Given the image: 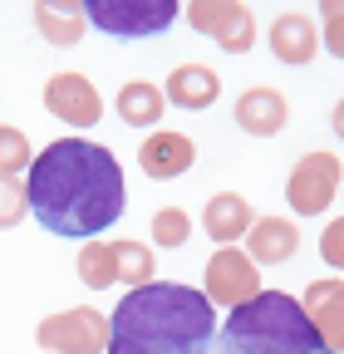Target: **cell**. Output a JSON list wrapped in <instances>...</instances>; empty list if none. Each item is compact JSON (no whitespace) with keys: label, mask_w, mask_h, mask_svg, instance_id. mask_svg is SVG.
<instances>
[{"label":"cell","mask_w":344,"mask_h":354,"mask_svg":"<svg viewBox=\"0 0 344 354\" xmlns=\"http://www.w3.org/2000/svg\"><path fill=\"white\" fill-rule=\"evenodd\" d=\"M30 212L50 236H99L104 227L123 216V167L108 148L84 143V138H59L30 162L25 177Z\"/></svg>","instance_id":"6da1fadb"},{"label":"cell","mask_w":344,"mask_h":354,"mask_svg":"<svg viewBox=\"0 0 344 354\" xmlns=\"http://www.w3.org/2000/svg\"><path fill=\"white\" fill-rule=\"evenodd\" d=\"M217 305L192 286H133L108 315V354H211Z\"/></svg>","instance_id":"7a4b0ae2"},{"label":"cell","mask_w":344,"mask_h":354,"mask_svg":"<svg viewBox=\"0 0 344 354\" xmlns=\"http://www.w3.org/2000/svg\"><path fill=\"white\" fill-rule=\"evenodd\" d=\"M211 354H329L295 295L261 290L236 305L211 339Z\"/></svg>","instance_id":"3957f363"},{"label":"cell","mask_w":344,"mask_h":354,"mask_svg":"<svg viewBox=\"0 0 344 354\" xmlns=\"http://www.w3.org/2000/svg\"><path fill=\"white\" fill-rule=\"evenodd\" d=\"M182 10L172 6V0H89L84 6V20L99 25L104 35L113 39H148V35H162L172 20H178Z\"/></svg>","instance_id":"277c9868"},{"label":"cell","mask_w":344,"mask_h":354,"mask_svg":"<svg viewBox=\"0 0 344 354\" xmlns=\"http://www.w3.org/2000/svg\"><path fill=\"white\" fill-rule=\"evenodd\" d=\"M35 339H39V349H50V354H104L108 349V315L79 305V310H64V315L39 320Z\"/></svg>","instance_id":"5b68a950"},{"label":"cell","mask_w":344,"mask_h":354,"mask_svg":"<svg viewBox=\"0 0 344 354\" xmlns=\"http://www.w3.org/2000/svg\"><path fill=\"white\" fill-rule=\"evenodd\" d=\"M211 305H222V310H236L246 300L261 295V271H256V261L236 246H222L217 256L207 261V290H202Z\"/></svg>","instance_id":"8992f818"},{"label":"cell","mask_w":344,"mask_h":354,"mask_svg":"<svg viewBox=\"0 0 344 354\" xmlns=\"http://www.w3.org/2000/svg\"><path fill=\"white\" fill-rule=\"evenodd\" d=\"M187 20L207 39H217L227 55H246L251 39H256V15L241 6V0H197V6L187 10Z\"/></svg>","instance_id":"52a82bcc"},{"label":"cell","mask_w":344,"mask_h":354,"mask_svg":"<svg viewBox=\"0 0 344 354\" xmlns=\"http://www.w3.org/2000/svg\"><path fill=\"white\" fill-rule=\"evenodd\" d=\"M334 192H339V158L334 153H305L295 162L290 183H285V197H290V207L300 216L325 212L334 202Z\"/></svg>","instance_id":"ba28073f"},{"label":"cell","mask_w":344,"mask_h":354,"mask_svg":"<svg viewBox=\"0 0 344 354\" xmlns=\"http://www.w3.org/2000/svg\"><path fill=\"white\" fill-rule=\"evenodd\" d=\"M45 109H50L59 123L89 128V123H99L104 99H99V88L84 79V74H55V79L45 84Z\"/></svg>","instance_id":"9c48e42d"},{"label":"cell","mask_w":344,"mask_h":354,"mask_svg":"<svg viewBox=\"0 0 344 354\" xmlns=\"http://www.w3.org/2000/svg\"><path fill=\"white\" fill-rule=\"evenodd\" d=\"M300 310L310 315V325L325 339V349L344 354V281H310Z\"/></svg>","instance_id":"30bf717a"},{"label":"cell","mask_w":344,"mask_h":354,"mask_svg":"<svg viewBox=\"0 0 344 354\" xmlns=\"http://www.w3.org/2000/svg\"><path fill=\"white\" fill-rule=\"evenodd\" d=\"M138 162H143V172H148V177L167 183V177H182V172L197 162V148H192L187 133H167V128H157L153 138H143Z\"/></svg>","instance_id":"8fae6325"},{"label":"cell","mask_w":344,"mask_h":354,"mask_svg":"<svg viewBox=\"0 0 344 354\" xmlns=\"http://www.w3.org/2000/svg\"><path fill=\"white\" fill-rule=\"evenodd\" d=\"M285 118H290V104L276 88H246L236 99V128L251 133V138H276L285 128Z\"/></svg>","instance_id":"7c38bea8"},{"label":"cell","mask_w":344,"mask_h":354,"mask_svg":"<svg viewBox=\"0 0 344 354\" xmlns=\"http://www.w3.org/2000/svg\"><path fill=\"white\" fill-rule=\"evenodd\" d=\"M320 50V30L310 15H300V10H285L271 20V55L280 64H310Z\"/></svg>","instance_id":"4fadbf2b"},{"label":"cell","mask_w":344,"mask_h":354,"mask_svg":"<svg viewBox=\"0 0 344 354\" xmlns=\"http://www.w3.org/2000/svg\"><path fill=\"white\" fill-rule=\"evenodd\" d=\"M246 256L256 261V266H280V261H290L295 251H300V232H295V221H285V216H256L251 221V232H246Z\"/></svg>","instance_id":"5bb4252c"},{"label":"cell","mask_w":344,"mask_h":354,"mask_svg":"<svg viewBox=\"0 0 344 354\" xmlns=\"http://www.w3.org/2000/svg\"><path fill=\"white\" fill-rule=\"evenodd\" d=\"M162 99L178 104V109H211L222 99V79L207 64H178L172 79H167V88H162Z\"/></svg>","instance_id":"9a60e30c"},{"label":"cell","mask_w":344,"mask_h":354,"mask_svg":"<svg viewBox=\"0 0 344 354\" xmlns=\"http://www.w3.org/2000/svg\"><path fill=\"white\" fill-rule=\"evenodd\" d=\"M251 221H256V212H251V202H246L241 192H217V197L207 202V212H202L207 236H211V241H222V246H231L236 236H246V232H251Z\"/></svg>","instance_id":"2e32d148"},{"label":"cell","mask_w":344,"mask_h":354,"mask_svg":"<svg viewBox=\"0 0 344 354\" xmlns=\"http://www.w3.org/2000/svg\"><path fill=\"white\" fill-rule=\"evenodd\" d=\"M113 104H118V118H123V123H133V128H148V123H157V118H162V109H167L162 88H157V84H148V79H133V84H123Z\"/></svg>","instance_id":"e0dca14e"},{"label":"cell","mask_w":344,"mask_h":354,"mask_svg":"<svg viewBox=\"0 0 344 354\" xmlns=\"http://www.w3.org/2000/svg\"><path fill=\"white\" fill-rule=\"evenodd\" d=\"M35 25L50 44H79L89 20H84V6H55V0H45V6H35Z\"/></svg>","instance_id":"ac0fdd59"},{"label":"cell","mask_w":344,"mask_h":354,"mask_svg":"<svg viewBox=\"0 0 344 354\" xmlns=\"http://www.w3.org/2000/svg\"><path fill=\"white\" fill-rule=\"evenodd\" d=\"M79 276H84V286H89V290H108V286L118 281V271H113V246H108V241H84V246H79Z\"/></svg>","instance_id":"d6986e66"},{"label":"cell","mask_w":344,"mask_h":354,"mask_svg":"<svg viewBox=\"0 0 344 354\" xmlns=\"http://www.w3.org/2000/svg\"><path fill=\"white\" fill-rule=\"evenodd\" d=\"M113 246V271L118 281H133V286H148L153 281V251L143 241H108Z\"/></svg>","instance_id":"ffe728a7"},{"label":"cell","mask_w":344,"mask_h":354,"mask_svg":"<svg viewBox=\"0 0 344 354\" xmlns=\"http://www.w3.org/2000/svg\"><path fill=\"white\" fill-rule=\"evenodd\" d=\"M30 162H35V153H30V143H25V133L0 123V177L30 172Z\"/></svg>","instance_id":"44dd1931"},{"label":"cell","mask_w":344,"mask_h":354,"mask_svg":"<svg viewBox=\"0 0 344 354\" xmlns=\"http://www.w3.org/2000/svg\"><path fill=\"white\" fill-rule=\"evenodd\" d=\"M153 236H157V246H182L192 236V216L182 207H162L153 216Z\"/></svg>","instance_id":"7402d4cb"},{"label":"cell","mask_w":344,"mask_h":354,"mask_svg":"<svg viewBox=\"0 0 344 354\" xmlns=\"http://www.w3.org/2000/svg\"><path fill=\"white\" fill-rule=\"evenodd\" d=\"M320 20H325L320 44H325L334 59H344V0H325V6H320Z\"/></svg>","instance_id":"603a6c76"},{"label":"cell","mask_w":344,"mask_h":354,"mask_svg":"<svg viewBox=\"0 0 344 354\" xmlns=\"http://www.w3.org/2000/svg\"><path fill=\"white\" fill-rule=\"evenodd\" d=\"M25 212H30L25 183H20V177H0V227H15Z\"/></svg>","instance_id":"cb8c5ba5"},{"label":"cell","mask_w":344,"mask_h":354,"mask_svg":"<svg viewBox=\"0 0 344 354\" xmlns=\"http://www.w3.org/2000/svg\"><path fill=\"white\" fill-rule=\"evenodd\" d=\"M320 256L334 266V271H344V216H334L329 227H325V236H320Z\"/></svg>","instance_id":"d4e9b609"},{"label":"cell","mask_w":344,"mask_h":354,"mask_svg":"<svg viewBox=\"0 0 344 354\" xmlns=\"http://www.w3.org/2000/svg\"><path fill=\"white\" fill-rule=\"evenodd\" d=\"M329 123H334V133H339V138H344V99L334 104V118H329Z\"/></svg>","instance_id":"484cf974"}]
</instances>
